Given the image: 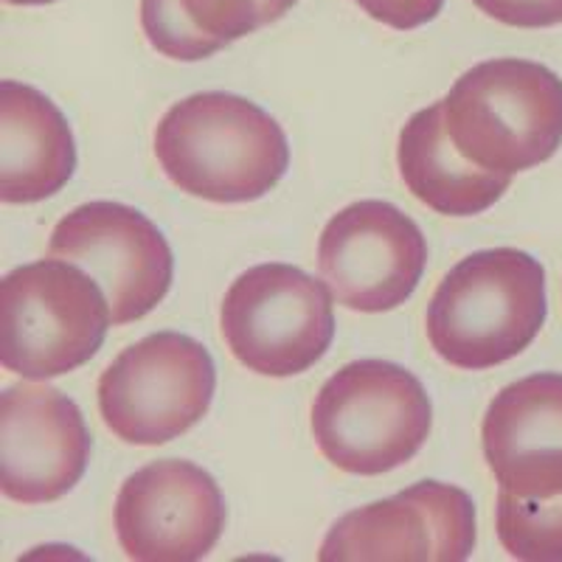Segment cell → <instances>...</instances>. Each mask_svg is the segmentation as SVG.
Masks as SVG:
<instances>
[{
  "mask_svg": "<svg viewBox=\"0 0 562 562\" xmlns=\"http://www.w3.org/2000/svg\"><path fill=\"white\" fill-rule=\"evenodd\" d=\"M155 155L180 192L209 203H254L290 167L281 124L234 93H198L175 104L155 130Z\"/></svg>",
  "mask_w": 562,
  "mask_h": 562,
  "instance_id": "cell-1",
  "label": "cell"
},
{
  "mask_svg": "<svg viewBox=\"0 0 562 562\" xmlns=\"http://www.w3.org/2000/svg\"><path fill=\"white\" fill-rule=\"evenodd\" d=\"M546 270L518 248L479 250L450 270L425 315L445 363L484 371L518 358L546 324Z\"/></svg>",
  "mask_w": 562,
  "mask_h": 562,
  "instance_id": "cell-2",
  "label": "cell"
},
{
  "mask_svg": "<svg viewBox=\"0 0 562 562\" xmlns=\"http://www.w3.org/2000/svg\"><path fill=\"white\" fill-rule=\"evenodd\" d=\"M441 104L459 153L490 172H526L562 147V79L540 63L475 65Z\"/></svg>",
  "mask_w": 562,
  "mask_h": 562,
  "instance_id": "cell-3",
  "label": "cell"
},
{
  "mask_svg": "<svg viewBox=\"0 0 562 562\" xmlns=\"http://www.w3.org/2000/svg\"><path fill=\"white\" fill-rule=\"evenodd\" d=\"M113 310L99 281L65 259L14 268L0 281V363L26 380L63 378L104 344Z\"/></svg>",
  "mask_w": 562,
  "mask_h": 562,
  "instance_id": "cell-4",
  "label": "cell"
},
{
  "mask_svg": "<svg viewBox=\"0 0 562 562\" xmlns=\"http://www.w3.org/2000/svg\"><path fill=\"white\" fill-rule=\"evenodd\" d=\"M434 405L425 385L389 360H355L326 380L313 403V436L329 464L383 475L428 441Z\"/></svg>",
  "mask_w": 562,
  "mask_h": 562,
  "instance_id": "cell-5",
  "label": "cell"
},
{
  "mask_svg": "<svg viewBox=\"0 0 562 562\" xmlns=\"http://www.w3.org/2000/svg\"><path fill=\"white\" fill-rule=\"evenodd\" d=\"M333 290L293 265H256L223 299L220 326L231 355L265 378L313 369L335 338Z\"/></svg>",
  "mask_w": 562,
  "mask_h": 562,
  "instance_id": "cell-6",
  "label": "cell"
},
{
  "mask_svg": "<svg viewBox=\"0 0 562 562\" xmlns=\"http://www.w3.org/2000/svg\"><path fill=\"white\" fill-rule=\"evenodd\" d=\"M217 371L189 335L158 333L124 349L99 380V411L115 439L155 448L192 430L211 408Z\"/></svg>",
  "mask_w": 562,
  "mask_h": 562,
  "instance_id": "cell-7",
  "label": "cell"
},
{
  "mask_svg": "<svg viewBox=\"0 0 562 562\" xmlns=\"http://www.w3.org/2000/svg\"><path fill=\"white\" fill-rule=\"evenodd\" d=\"M425 262L428 243L419 225L383 200L346 205L321 231V279L355 313H391L405 304Z\"/></svg>",
  "mask_w": 562,
  "mask_h": 562,
  "instance_id": "cell-8",
  "label": "cell"
},
{
  "mask_svg": "<svg viewBox=\"0 0 562 562\" xmlns=\"http://www.w3.org/2000/svg\"><path fill=\"white\" fill-rule=\"evenodd\" d=\"M48 254L79 265L99 281L124 326L153 313L172 288V250L158 225L140 211L110 200L74 209L57 223Z\"/></svg>",
  "mask_w": 562,
  "mask_h": 562,
  "instance_id": "cell-9",
  "label": "cell"
},
{
  "mask_svg": "<svg viewBox=\"0 0 562 562\" xmlns=\"http://www.w3.org/2000/svg\"><path fill=\"white\" fill-rule=\"evenodd\" d=\"M475 549V506L464 490L422 481L338 520L321 543L324 562H461Z\"/></svg>",
  "mask_w": 562,
  "mask_h": 562,
  "instance_id": "cell-10",
  "label": "cell"
},
{
  "mask_svg": "<svg viewBox=\"0 0 562 562\" xmlns=\"http://www.w3.org/2000/svg\"><path fill=\"white\" fill-rule=\"evenodd\" d=\"M225 529L217 481L192 461L164 459L130 475L115 498V537L138 562H194Z\"/></svg>",
  "mask_w": 562,
  "mask_h": 562,
  "instance_id": "cell-11",
  "label": "cell"
},
{
  "mask_svg": "<svg viewBox=\"0 0 562 562\" xmlns=\"http://www.w3.org/2000/svg\"><path fill=\"white\" fill-rule=\"evenodd\" d=\"M90 434L77 403L40 383L0 396V490L18 504H52L82 481Z\"/></svg>",
  "mask_w": 562,
  "mask_h": 562,
  "instance_id": "cell-12",
  "label": "cell"
},
{
  "mask_svg": "<svg viewBox=\"0 0 562 562\" xmlns=\"http://www.w3.org/2000/svg\"><path fill=\"white\" fill-rule=\"evenodd\" d=\"M481 441L501 490L537 501L562 495V374L543 371L501 389Z\"/></svg>",
  "mask_w": 562,
  "mask_h": 562,
  "instance_id": "cell-13",
  "label": "cell"
},
{
  "mask_svg": "<svg viewBox=\"0 0 562 562\" xmlns=\"http://www.w3.org/2000/svg\"><path fill=\"white\" fill-rule=\"evenodd\" d=\"M77 169L74 133L63 110L37 88L0 82V200L40 203Z\"/></svg>",
  "mask_w": 562,
  "mask_h": 562,
  "instance_id": "cell-14",
  "label": "cell"
},
{
  "mask_svg": "<svg viewBox=\"0 0 562 562\" xmlns=\"http://www.w3.org/2000/svg\"><path fill=\"white\" fill-rule=\"evenodd\" d=\"M396 160L411 194L448 217L481 214L498 203L512 183V175L481 169L459 153L441 102L411 115L400 133Z\"/></svg>",
  "mask_w": 562,
  "mask_h": 562,
  "instance_id": "cell-15",
  "label": "cell"
},
{
  "mask_svg": "<svg viewBox=\"0 0 562 562\" xmlns=\"http://www.w3.org/2000/svg\"><path fill=\"white\" fill-rule=\"evenodd\" d=\"M495 529L515 560L562 562V495L537 501L501 490Z\"/></svg>",
  "mask_w": 562,
  "mask_h": 562,
  "instance_id": "cell-16",
  "label": "cell"
},
{
  "mask_svg": "<svg viewBox=\"0 0 562 562\" xmlns=\"http://www.w3.org/2000/svg\"><path fill=\"white\" fill-rule=\"evenodd\" d=\"M140 29L155 52L180 63H198L225 48L189 18L183 0H140Z\"/></svg>",
  "mask_w": 562,
  "mask_h": 562,
  "instance_id": "cell-17",
  "label": "cell"
},
{
  "mask_svg": "<svg viewBox=\"0 0 562 562\" xmlns=\"http://www.w3.org/2000/svg\"><path fill=\"white\" fill-rule=\"evenodd\" d=\"M299 0H183L189 18L220 43H234L270 26Z\"/></svg>",
  "mask_w": 562,
  "mask_h": 562,
  "instance_id": "cell-18",
  "label": "cell"
},
{
  "mask_svg": "<svg viewBox=\"0 0 562 562\" xmlns=\"http://www.w3.org/2000/svg\"><path fill=\"white\" fill-rule=\"evenodd\" d=\"M486 18L515 29H551L562 23V0H473Z\"/></svg>",
  "mask_w": 562,
  "mask_h": 562,
  "instance_id": "cell-19",
  "label": "cell"
},
{
  "mask_svg": "<svg viewBox=\"0 0 562 562\" xmlns=\"http://www.w3.org/2000/svg\"><path fill=\"white\" fill-rule=\"evenodd\" d=\"M369 18L396 32H411L436 18L445 0H355Z\"/></svg>",
  "mask_w": 562,
  "mask_h": 562,
  "instance_id": "cell-20",
  "label": "cell"
},
{
  "mask_svg": "<svg viewBox=\"0 0 562 562\" xmlns=\"http://www.w3.org/2000/svg\"><path fill=\"white\" fill-rule=\"evenodd\" d=\"M12 7H45V3H57V0H3Z\"/></svg>",
  "mask_w": 562,
  "mask_h": 562,
  "instance_id": "cell-21",
  "label": "cell"
}]
</instances>
